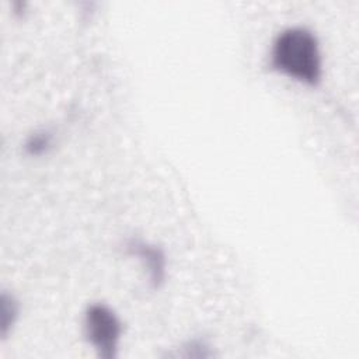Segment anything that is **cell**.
Instances as JSON below:
<instances>
[{"mask_svg":"<svg viewBox=\"0 0 359 359\" xmlns=\"http://www.w3.org/2000/svg\"><path fill=\"white\" fill-rule=\"evenodd\" d=\"M271 65L275 70L309 86L321 80L323 63L317 36L304 27L283 29L273 41Z\"/></svg>","mask_w":359,"mask_h":359,"instance_id":"obj_1","label":"cell"},{"mask_svg":"<svg viewBox=\"0 0 359 359\" xmlns=\"http://www.w3.org/2000/svg\"><path fill=\"white\" fill-rule=\"evenodd\" d=\"M84 330L87 339L101 358L116 356L122 323L111 307L104 303L90 304L84 314Z\"/></svg>","mask_w":359,"mask_h":359,"instance_id":"obj_2","label":"cell"},{"mask_svg":"<svg viewBox=\"0 0 359 359\" xmlns=\"http://www.w3.org/2000/svg\"><path fill=\"white\" fill-rule=\"evenodd\" d=\"M130 254L139 257L149 271L150 283L153 287H160L165 278V257L160 248L147 243L132 240L128 243Z\"/></svg>","mask_w":359,"mask_h":359,"instance_id":"obj_3","label":"cell"},{"mask_svg":"<svg viewBox=\"0 0 359 359\" xmlns=\"http://www.w3.org/2000/svg\"><path fill=\"white\" fill-rule=\"evenodd\" d=\"M1 334L4 335L10 325L14 324L17 313H18V304L14 300L13 296L3 294L1 296Z\"/></svg>","mask_w":359,"mask_h":359,"instance_id":"obj_4","label":"cell"},{"mask_svg":"<svg viewBox=\"0 0 359 359\" xmlns=\"http://www.w3.org/2000/svg\"><path fill=\"white\" fill-rule=\"evenodd\" d=\"M50 143H52V136L48 132H36L32 136H29V139L27 140L25 149L29 154L39 156L50 147Z\"/></svg>","mask_w":359,"mask_h":359,"instance_id":"obj_5","label":"cell"}]
</instances>
